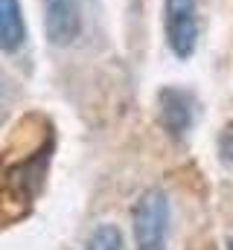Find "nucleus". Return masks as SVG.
I'll return each mask as SVG.
<instances>
[{
  "mask_svg": "<svg viewBox=\"0 0 233 250\" xmlns=\"http://www.w3.org/2000/svg\"><path fill=\"white\" fill-rule=\"evenodd\" d=\"M21 134L0 151V227H9L32 212L53 157L56 134L38 114L21 120Z\"/></svg>",
  "mask_w": 233,
  "mask_h": 250,
  "instance_id": "obj_1",
  "label": "nucleus"
},
{
  "mask_svg": "<svg viewBox=\"0 0 233 250\" xmlns=\"http://www.w3.org/2000/svg\"><path fill=\"white\" fill-rule=\"evenodd\" d=\"M169 201L161 189H146L131 209V230L137 250H166Z\"/></svg>",
  "mask_w": 233,
  "mask_h": 250,
  "instance_id": "obj_2",
  "label": "nucleus"
},
{
  "mask_svg": "<svg viewBox=\"0 0 233 250\" xmlns=\"http://www.w3.org/2000/svg\"><path fill=\"white\" fill-rule=\"evenodd\" d=\"M163 29L169 50L178 59H189L198 44V0H166Z\"/></svg>",
  "mask_w": 233,
  "mask_h": 250,
  "instance_id": "obj_3",
  "label": "nucleus"
},
{
  "mask_svg": "<svg viewBox=\"0 0 233 250\" xmlns=\"http://www.w3.org/2000/svg\"><path fill=\"white\" fill-rule=\"evenodd\" d=\"M82 29L76 0H47V35L53 44H70Z\"/></svg>",
  "mask_w": 233,
  "mask_h": 250,
  "instance_id": "obj_4",
  "label": "nucleus"
},
{
  "mask_svg": "<svg viewBox=\"0 0 233 250\" xmlns=\"http://www.w3.org/2000/svg\"><path fill=\"white\" fill-rule=\"evenodd\" d=\"M158 108H161L163 128L172 131L175 137H184L189 123H192V99H189V93L181 90V87H166V90H161Z\"/></svg>",
  "mask_w": 233,
  "mask_h": 250,
  "instance_id": "obj_5",
  "label": "nucleus"
},
{
  "mask_svg": "<svg viewBox=\"0 0 233 250\" xmlns=\"http://www.w3.org/2000/svg\"><path fill=\"white\" fill-rule=\"evenodd\" d=\"M26 41V26L18 0H0V53H15Z\"/></svg>",
  "mask_w": 233,
  "mask_h": 250,
  "instance_id": "obj_6",
  "label": "nucleus"
},
{
  "mask_svg": "<svg viewBox=\"0 0 233 250\" xmlns=\"http://www.w3.org/2000/svg\"><path fill=\"white\" fill-rule=\"evenodd\" d=\"M85 250H122V233L116 230L114 224H99L88 236Z\"/></svg>",
  "mask_w": 233,
  "mask_h": 250,
  "instance_id": "obj_7",
  "label": "nucleus"
},
{
  "mask_svg": "<svg viewBox=\"0 0 233 250\" xmlns=\"http://www.w3.org/2000/svg\"><path fill=\"white\" fill-rule=\"evenodd\" d=\"M222 160L233 169V128H228L222 134Z\"/></svg>",
  "mask_w": 233,
  "mask_h": 250,
  "instance_id": "obj_8",
  "label": "nucleus"
},
{
  "mask_svg": "<svg viewBox=\"0 0 233 250\" xmlns=\"http://www.w3.org/2000/svg\"><path fill=\"white\" fill-rule=\"evenodd\" d=\"M228 250H233V239H231V248H228Z\"/></svg>",
  "mask_w": 233,
  "mask_h": 250,
  "instance_id": "obj_9",
  "label": "nucleus"
}]
</instances>
